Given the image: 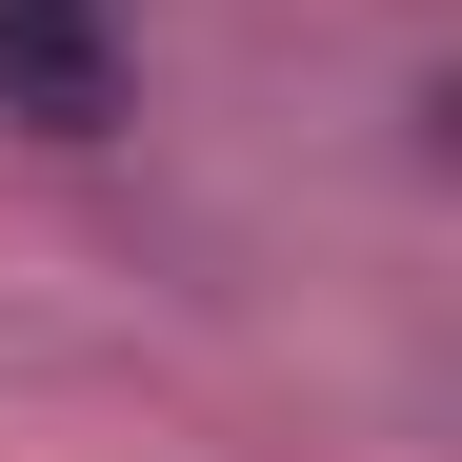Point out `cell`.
I'll return each mask as SVG.
<instances>
[{
	"label": "cell",
	"instance_id": "6da1fadb",
	"mask_svg": "<svg viewBox=\"0 0 462 462\" xmlns=\"http://www.w3.org/2000/svg\"><path fill=\"white\" fill-rule=\"evenodd\" d=\"M0 121L21 141H121V21L101 0H0Z\"/></svg>",
	"mask_w": 462,
	"mask_h": 462
}]
</instances>
